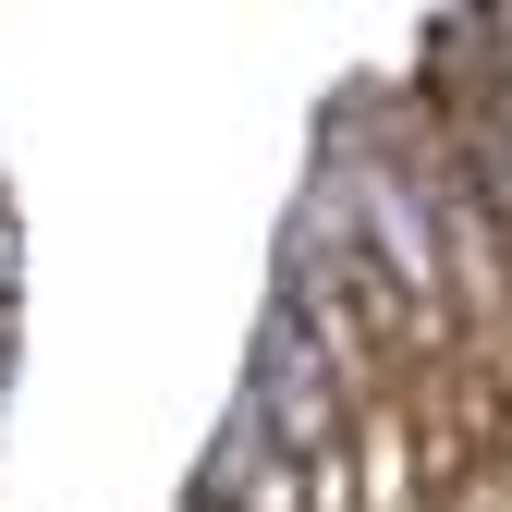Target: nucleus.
I'll use <instances>...</instances> for the list:
<instances>
[{
    "mask_svg": "<svg viewBox=\"0 0 512 512\" xmlns=\"http://www.w3.org/2000/svg\"><path fill=\"white\" fill-rule=\"evenodd\" d=\"M13 281H25V232H13V208H0V317H13Z\"/></svg>",
    "mask_w": 512,
    "mask_h": 512,
    "instance_id": "f257e3e1",
    "label": "nucleus"
}]
</instances>
